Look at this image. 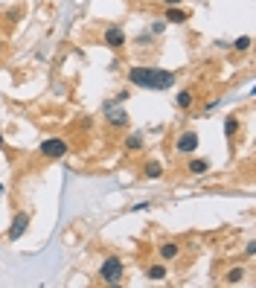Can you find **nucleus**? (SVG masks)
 Segmentation results:
<instances>
[{"label": "nucleus", "instance_id": "f3484780", "mask_svg": "<svg viewBox=\"0 0 256 288\" xmlns=\"http://www.w3.org/2000/svg\"><path fill=\"white\" fill-rule=\"evenodd\" d=\"M233 47H236V50H248V47H251V38L245 35V38H239V41H236Z\"/></svg>", "mask_w": 256, "mask_h": 288}, {"label": "nucleus", "instance_id": "7ed1b4c3", "mask_svg": "<svg viewBox=\"0 0 256 288\" xmlns=\"http://www.w3.org/2000/svg\"><path fill=\"white\" fill-rule=\"evenodd\" d=\"M41 155L50 160H62L67 155V143H64L62 137H50V140L41 143Z\"/></svg>", "mask_w": 256, "mask_h": 288}, {"label": "nucleus", "instance_id": "4468645a", "mask_svg": "<svg viewBox=\"0 0 256 288\" xmlns=\"http://www.w3.org/2000/svg\"><path fill=\"white\" fill-rule=\"evenodd\" d=\"M160 172H163V166H160L158 160H149L146 163V178H160Z\"/></svg>", "mask_w": 256, "mask_h": 288}, {"label": "nucleus", "instance_id": "a211bd4d", "mask_svg": "<svg viewBox=\"0 0 256 288\" xmlns=\"http://www.w3.org/2000/svg\"><path fill=\"white\" fill-rule=\"evenodd\" d=\"M181 0H163V6H178Z\"/></svg>", "mask_w": 256, "mask_h": 288}, {"label": "nucleus", "instance_id": "20e7f679", "mask_svg": "<svg viewBox=\"0 0 256 288\" xmlns=\"http://www.w3.org/2000/svg\"><path fill=\"white\" fill-rule=\"evenodd\" d=\"M27 227H30V213H15V219L9 224V242H18L24 233H27Z\"/></svg>", "mask_w": 256, "mask_h": 288}, {"label": "nucleus", "instance_id": "f257e3e1", "mask_svg": "<svg viewBox=\"0 0 256 288\" xmlns=\"http://www.w3.org/2000/svg\"><path fill=\"white\" fill-rule=\"evenodd\" d=\"M128 82L146 91H166L175 85V73L158 70V67H131L128 70Z\"/></svg>", "mask_w": 256, "mask_h": 288}, {"label": "nucleus", "instance_id": "f8f14e48", "mask_svg": "<svg viewBox=\"0 0 256 288\" xmlns=\"http://www.w3.org/2000/svg\"><path fill=\"white\" fill-rule=\"evenodd\" d=\"M175 102H178V108H184V111H187V108H192V102H195V96H192L190 91H181Z\"/></svg>", "mask_w": 256, "mask_h": 288}, {"label": "nucleus", "instance_id": "aec40b11", "mask_svg": "<svg viewBox=\"0 0 256 288\" xmlns=\"http://www.w3.org/2000/svg\"><path fill=\"white\" fill-rule=\"evenodd\" d=\"M0 50H3V41H0Z\"/></svg>", "mask_w": 256, "mask_h": 288}, {"label": "nucleus", "instance_id": "6ab92c4d", "mask_svg": "<svg viewBox=\"0 0 256 288\" xmlns=\"http://www.w3.org/2000/svg\"><path fill=\"white\" fill-rule=\"evenodd\" d=\"M0 149H3V137H0Z\"/></svg>", "mask_w": 256, "mask_h": 288}, {"label": "nucleus", "instance_id": "9b49d317", "mask_svg": "<svg viewBox=\"0 0 256 288\" xmlns=\"http://www.w3.org/2000/svg\"><path fill=\"white\" fill-rule=\"evenodd\" d=\"M126 149L128 152H140V149H143V134H128L126 137Z\"/></svg>", "mask_w": 256, "mask_h": 288}, {"label": "nucleus", "instance_id": "9d476101", "mask_svg": "<svg viewBox=\"0 0 256 288\" xmlns=\"http://www.w3.org/2000/svg\"><path fill=\"white\" fill-rule=\"evenodd\" d=\"M166 21H172V24H184V21H190V15H187L184 9H175V6H169V12H166Z\"/></svg>", "mask_w": 256, "mask_h": 288}, {"label": "nucleus", "instance_id": "dca6fc26", "mask_svg": "<svg viewBox=\"0 0 256 288\" xmlns=\"http://www.w3.org/2000/svg\"><path fill=\"white\" fill-rule=\"evenodd\" d=\"M242 277H245V271H242V268H233V271H227V277H224V280L233 286V283H242Z\"/></svg>", "mask_w": 256, "mask_h": 288}, {"label": "nucleus", "instance_id": "39448f33", "mask_svg": "<svg viewBox=\"0 0 256 288\" xmlns=\"http://www.w3.org/2000/svg\"><path fill=\"white\" fill-rule=\"evenodd\" d=\"M175 149H178L181 155H192V152L198 149V134H195V131H184V134L178 137V143H175Z\"/></svg>", "mask_w": 256, "mask_h": 288}, {"label": "nucleus", "instance_id": "2eb2a0df", "mask_svg": "<svg viewBox=\"0 0 256 288\" xmlns=\"http://www.w3.org/2000/svg\"><path fill=\"white\" fill-rule=\"evenodd\" d=\"M163 277H166V268H163V265H152V268H149V280L158 283V280H163Z\"/></svg>", "mask_w": 256, "mask_h": 288}, {"label": "nucleus", "instance_id": "0eeeda50", "mask_svg": "<svg viewBox=\"0 0 256 288\" xmlns=\"http://www.w3.org/2000/svg\"><path fill=\"white\" fill-rule=\"evenodd\" d=\"M105 120H108V126L123 128L128 123V114L123 111V108H108V111H105Z\"/></svg>", "mask_w": 256, "mask_h": 288}, {"label": "nucleus", "instance_id": "6e6552de", "mask_svg": "<svg viewBox=\"0 0 256 288\" xmlns=\"http://www.w3.org/2000/svg\"><path fill=\"white\" fill-rule=\"evenodd\" d=\"M178 254H181V248H178L175 242H169V245H160V248H158V256L163 259V262H172V259H178Z\"/></svg>", "mask_w": 256, "mask_h": 288}, {"label": "nucleus", "instance_id": "f03ea898", "mask_svg": "<svg viewBox=\"0 0 256 288\" xmlns=\"http://www.w3.org/2000/svg\"><path fill=\"white\" fill-rule=\"evenodd\" d=\"M123 274H126V265L120 262V256H108V259L99 265V277H102V283H108V286H120V283H123Z\"/></svg>", "mask_w": 256, "mask_h": 288}, {"label": "nucleus", "instance_id": "ddd939ff", "mask_svg": "<svg viewBox=\"0 0 256 288\" xmlns=\"http://www.w3.org/2000/svg\"><path fill=\"white\" fill-rule=\"evenodd\" d=\"M236 131H239L236 117H227V120H224V134H227V140H233V137H236Z\"/></svg>", "mask_w": 256, "mask_h": 288}, {"label": "nucleus", "instance_id": "423d86ee", "mask_svg": "<svg viewBox=\"0 0 256 288\" xmlns=\"http://www.w3.org/2000/svg\"><path fill=\"white\" fill-rule=\"evenodd\" d=\"M105 44H108L111 50H123V47H126V32L120 30V27H108V30H105Z\"/></svg>", "mask_w": 256, "mask_h": 288}, {"label": "nucleus", "instance_id": "1a4fd4ad", "mask_svg": "<svg viewBox=\"0 0 256 288\" xmlns=\"http://www.w3.org/2000/svg\"><path fill=\"white\" fill-rule=\"evenodd\" d=\"M190 172L192 175H207V172H210V160H204V158L190 160Z\"/></svg>", "mask_w": 256, "mask_h": 288}]
</instances>
